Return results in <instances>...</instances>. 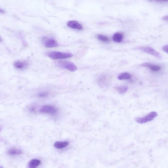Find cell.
<instances>
[{"label":"cell","instance_id":"1","mask_svg":"<svg viewBox=\"0 0 168 168\" xmlns=\"http://www.w3.org/2000/svg\"><path fill=\"white\" fill-rule=\"evenodd\" d=\"M48 56L53 59H62L69 58L73 57L71 53H62L59 52L52 51L47 53Z\"/></svg>","mask_w":168,"mask_h":168},{"label":"cell","instance_id":"2","mask_svg":"<svg viewBox=\"0 0 168 168\" xmlns=\"http://www.w3.org/2000/svg\"><path fill=\"white\" fill-rule=\"evenodd\" d=\"M58 65L59 67L67 69L71 72H74L77 70V67L73 63L67 61H60Z\"/></svg>","mask_w":168,"mask_h":168},{"label":"cell","instance_id":"3","mask_svg":"<svg viewBox=\"0 0 168 168\" xmlns=\"http://www.w3.org/2000/svg\"><path fill=\"white\" fill-rule=\"evenodd\" d=\"M137 49L142 51L145 52L148 54L153 55L157 58H162V56L160 53L155 50L154 49L149 47H140L136 48Z\"/></svg>","mask_w":168,"mask_h":168},{"label":"cell","instance_id":"4","mask_svg":"<svg viewBox=\"0 0 168 168\" xmlns=\"http://www.w3.org/2000/svg\"><path fill=\"white\" fill-rule=\"evenodd\" d=\"M157 115L158 114L156 112H152L143 117L137 118L136 119V121L139 123H145L147 122L152 121Z\"/></svg>","mask_w":168,"mask_h":168},{"label":"cell","instance_id":"5","mask_svg":"<svg viewBox=\"0 0 168 168\" xmlns=\"http://www.w3.org/2000/svg\"><path fill=\"white\" fill-rule=\"evenodd\" d=\"M57 109L55 107L50 106H44L40 109L41 113L50 114L51 115H54L57 113Z\"/></svg>","mask_w":168,"mask_h":168},{"label":"cell","instance_id":"6","mask_svg":"<svg viewBox=\"0 0 168 168\" xmlns=\"http://www.w3.org/2000/svg\"><path fill=\"white\" fill-rule=\"evenodd\" d=\"M43 41L45 47L48 48L55 47L58 46L57 41L53 38H45Z\"/></svg>","mask_w":168,"mask_h":168},{"label":"cell","instance_id":"7","mask_svg":"<svg viewBox=\"0 0 168 168\" xmlns=\"http://www.w3.org/2000/svg\"><path fill=\"white\" fill-rule=\"evenodd\" d=\"M14 65L17 69L23 70L28 67V64L27 62L24 61L17 60L14 62Z\"/></svg>","mask_w":168,"mask_h":168},{"label":"cell","instance_id":"8","mask_svg":"<svg viewBox=\"0 0 168 168\" xmlns=\"http://www.w3.org/2000/svg\"><path fill=\"white\" fill-rule=\"evenodd\" d=\"M67 25L69 27L78 30H82L83 29L82 26L77 21H72L68 22Z\"/></svg>","mask_w":168,"mask_h":168},{"label":"cell","instance_id":"9","mask_svg":"<svg viewBox=\"0 0 168 168\" xmlns=\"http://www.w3.org/2000/svg\"><path fill=\"white\" fill-rule=\"evenodd\" d=\"M142 67L149 68L151 70L154 71H157L161 69V67L157 65H153L148 63H145L142 65Z\"/></svg>","mask_w":168,"mask_h":168},{"label":"cell","instance_id":"10","mask_svg":"<svg viewBox=\"0 0 168 168\" xmlns=\"http://www.w3.org/2000/svg\"><path fill=\"white\" fill-rule=\"evenodd\" d=\"M22 152V151L19 148H12L8 150V154L12 156L18 155L21 154Z\"/></svg>","mask_w":168,"mask_h":168},{"label":"cell","instance_id":"11","mask_svg":"<svg viewBox=\"0 0 168 168\" xmlns=\"http://www.w3.org/2000/svg\"><path fill=\"white\" fill-rule=\"evenodd\" d=\"M41 164L40 160L37 159H34L30 160L28 164V167L30 168H35L37 167Z\"/></svg>","mask_w":168,"mask_h":168},{"label":"cell","instance_id":"12","mask_svg":"<svg viewBox=\"0 0 168 168\" xmlns=\"http://www.w3.org/2000/svg\"><path fill=\"white\" fill-rule=\"evenodd\" d=\"M69 143L67 141L65 142H57L54 143V147L58 149H62L69 145Z\"/></svg>","mask_w":168,"mask_h":168},{"label":"cell","instance_id":"13","mask_svg":"<svg viewBox=\"0 0 168 168\" xmlns=\"http://www.w3.org/2000/svg\"><path fill=\"white\" fill-rule=\"evenodd\" d=\"M123 38V35L121 33H116L114 34L113 39L114 41L117 43H120L122 40Z\"/></svg>","mask_w":168,"mask_h":168},{"label":"cell","instance_id":"14","mask_svg":"<svg viewBox=\"0 0 168 168\" xmlns=\"http://www.w3.org/2000/svg\"><path fill=\"white\" fill-rule=\"evenodd\" d=\"M114 88L120 94L126 93L128 89V87L126 86H116L114 87Z\"/></svg>","mask_w":168,"mask_h":168},{"label":"cell","instance_id":"15","mask_svg":"<svg viewBox=\"0 0 168 168\" xmlns=\"http://www.w3.org/2000/svg\"><path fill=\"white\" fill-rule=\"evenodd\" d=\"M131 77V75L127 73H123L118 75V79L119 80L130 79Z\"/></svg>","mask_w":168,"mask_h":168},{"label":"cell","instance_id":"16","mask_svg":"<svg viewBox=\"0 0 168 168\" xmlns=\"http://www.w3.org/2000/svg\"><path fill=\"white\" fill-rule=\"evenodd\" d=\"M97 38L98 39L101 41L106 42L109 40V39L106 36H104L101 35H99L97 36Z\"/></svg>","mask_w":168,"mask_h":168},{"label":"cell","instance_id":"17","mask_svg":"<svg viewBox=\"0 0 168 168\" xmlns=\"http://www.w3.org/2000/svg\"><path fill=\"white\" fill-rule=\"evenodd\" d=\"M48 94L46 92L40 93L38 94L39 97H45L48 96Z\"/></svg>","mask_w":168,"mask_h":168},{"label":"cell","instance_id":"18","mask_svg":"<svg viewBox=\"0 0 168 168\" xmlns=\"http://www.w3.org/2000/svg\"><path fill=\"white\" fill-rule=\"evenodd\" d=\"M163 50L165 52L168 53V45L164 46L163 47Z\"/></svg>","mask_w":168,"mask_h":168},{"label":"cell","instance_id":"19","mask_svg":"<svg viewBox=\"0 0 168 168\" xmlns=\"http://www.w3.org/2000/svg\"><path fill=\"white\" fill-rule=\"evenodd\" d=\"M153 1L160 2H166L168 1V0H153Z\"/></svg>","mask_w":168,"mask_h":168},{"label":"cell","instance_id":"20","mask_svg":"<svg viewBox=\"0 0 168 168\" xmlns=\"http://www.w3.org/2000/svg\"><path fill=\"white\" fill-rule=\"evenodd\" d=\"M5 12V11L3 10L0 8V13L3 14Z\"/></svg>","mask_w":168,"mask_h":168},{"label":"cell","instance_id":"21","mask_svg":"<svg viewBox=\"0 0 168 168\" xmlns=\"http://www.w3.org/2000/svg\"><path fill=\"white\" fill-rule=\"evenodd\" d=\"M2 40V38H1V36H0V42H1V41Z\"/></svg>","mask_w":168,"mask_h":168}]
</instances>
